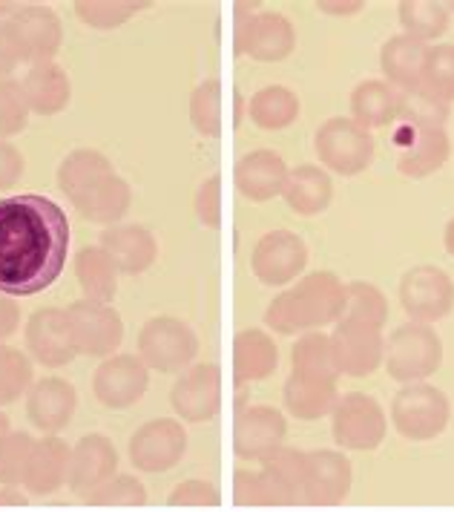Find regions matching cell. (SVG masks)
I'll list each match as a JSON object with an SVG mask.
<instances>
[{
	"label": "cell",
	"instance_id": "1",
	"mask_svg": "<svg viewBox=\"0 0 454 512\" xmlns=\"http://www.w3.org/2000/svg\"><path fill=\"white\" fill-rule=\"evenodd\" d=\"M67 213L38 193L0 199V294L32 297L67 265Z\"/></svg>",
	"mask_w": 454,
	"mask_h": 512
},
{
	"label": "cell",
	"instance_id": "2",
	"mask_svg": "<svg viewBox=\"0 0 454 512\" xmlns=\"http://www.w3.org/2000/svg\"><path fill=\"white\" fill-rule=\"evenodd\" d=\"M443 418H446V406L432 389L406 392L397 403V423L406 435H414V438H429L434 432H440Z\"/></svg>",
	"mask_w": 454,
	"mask_h": 512
},
{
	"label": "cell",
	"instance_id": "3",
	"mask_svg": "<svg viewBox=\"0 0 454 512\" xmlns=\"http://www.w3.org/2000/svg\"><path fill=\"white\" fill-rule=\"evenodd\" d=\"M337 435L348 446L371 449L380 438V412H377V406L371 400H365L363 395L351 397L348 406L340 412Z\"/></svg>",
	"mask_w": 454,
	"mask_h": 512
},
{
	"label": "cell",
	"instance_id": "4",
	"mask_svg": "<svg viewBox=\"0 0 454 512\" xmlns=\"http://www.w3.org/2000/svg\"><path fill=\"white\" fill-rule=\"evenodd\" d=\"M144 389V372L138 369L133 360H118L113 366L101 369V380H98V392L107 406H124L130 403L138 392Z\"/></svg>",
	"mask_w": 454,
	"mask_h": 512
},
{
	"label": "cell",
	"instance_id": "5",
	"mask_svg": "<svg viewBox=\"0 0 454 512\" xmlns=\"http://www.w3.org/2000/svg\"><path fill=\"white\" fill-rule=\"evenodd\" d=\"M72 409V389L61 383H46L35 392L32 400V418L38 426H61Z\"/></svg>",
	"mask_w": 454,
	"mask_h": 512
},
{
	"label": "cell",
	"instance_id": "6",
	"mask_svg": "<svg viewBox=\"0 0 454 512\" xmlns=\"http://www.w3.org/2000/svg\"><path fill=\"white\" fill-rule=\"evenodd\" d=\"M317 469V487L322 489L319 498L322 501H337L340 495H345L348 487V464L337 458V455H319L314 458Z\"/></svg>",
	"mask_w": 454,
	"mask_h": 512
},
{
	"label": "cell",
	"instance_id": "7",
	"mask_svg": "<svg viewBox=\"0 0 454 512\" xmlns=\"http://www.w3.org/2000/svg\"><path fill=\"white\" fill-rule=\"evenodd\" d=\"M360 98H357V113L363 118H368L371 124H383L386 118V110L391 107V95L380 87V84H368L360 90Z\"/></svg>",
	"mask_w": 454,
	"mask_h": 512
},
{
	"label": "cell",
	"instance_id": "8",
	"mask_svg": "<svg viewBox=\"0 0 454 512\" xmlns=\"http://www.w3.org/2000/svg\"><path fill=\"white\" fill-rule=\"evenodd\" d=\"M426 12H429V9H423V3H417V6H411V12L409 9H406V21H409L411 26H426V29H423V32H429V35H432V32H440V26H443V18H440V15H426Z\"/></svg>",
	"mask_w": 454,
	"mask_h": 512
}]
</instances>
